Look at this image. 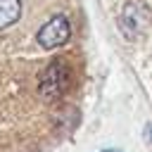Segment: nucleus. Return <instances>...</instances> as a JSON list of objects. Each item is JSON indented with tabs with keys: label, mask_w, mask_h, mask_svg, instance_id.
Returning <instances> with one entry per match:
<instances>
[{
	"label": "nucleus",
	"mask_w": 152,
	"mask_h": 152,
	"mask_svg": "<svg viewBox=\"0 0 152 152\" xmlns=\"http://www.w3.org/2000/svg\"><path fill=\"white\" fill-rule=\"evenodd\" d=\"M71 86V69L64 59H52L38 83V90L45 100H59Z\"/></svg>",
	"instance_id": "obj_1"
},
{
	"label": "nucleus",
	"mask_w": 152,
	"mask_h": 152,
	"mask_svg": "<svg viewBox=\"0 0 152 152\" xmlns=\"http://www.w3.org/2000/svg\"><path fill=\"white\" fill-rule=\"evenodd\" d=\"M71 36V26H69V19L62 17V14H55L50 17L36 33V40L43 50H55L59 45H64Z\"/></svg>",
	"instance_id": "obj_2"
},
{
	"label": "nucleus",
	"mask_w": 152,
	"mask_h": 152,
	"mask_svg": "<svg viewBox=\"0 0 152 152\" xmlns=\"http://www.w3.org/2000/svg\"><path fill=\"white\" fill-rule=\"evenodd\" d=\"M140 24H142L140 5H138V2H128V5L124 7V12H121V19H119V26H121V31L126 33V38H133V36L138 33Z\"/></svg>",
	"instance_id": "obj_3"
},
{
	"label": "nucleus",
	"mask_w": 152,
	"mask_h": 152,
	"mask_svg": "<svg viewBox=\"0 0 152 152\" xmlns=\"http://www.w3.org/2000/svg\"><path fill=\"white\" fill-rule=\"evenodd\" d=\"M21 14V0H0V28L12 26Z\"/></svg>",
	"instance_id": "obj_4"
},
{
	"label": "nucleus",
	"mask_w": 152,
	"mask_h": 152,
	"mask_svg": "<svg viewBox=\"0 0 152 152\" xmlns=\"http://www.w3.org/2000/svg\"><path fill=\"white\" fill-rule=\"evenodd\" d=\"M145 140H147V145L152 147V124H147V126H145Z\"/></svg>",
	"instance_id": "obj_5"
},
{
	"label": "nucleus",
	"mask_w": 152,
	"mask_h": 152,
	"mask_svg": "<svg viewBox=\"0 0 152 152\" xmlns=\"http://www.w3.org/2000/svg\"><path fill=\"white\" fill-rule=\"evenodd\" d=\"M104 152H116V150H104Z\"/></svg>",
	"instance_id": "obj_6"
}]
</instances>
